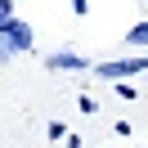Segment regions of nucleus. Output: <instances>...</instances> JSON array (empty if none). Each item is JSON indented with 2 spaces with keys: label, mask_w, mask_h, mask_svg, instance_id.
Returning <instances> with one entry per match:
<instances>
[{
  "label": "nucleus",
  "mask_w": 148,
  "mask_h": 148,
  "mask_svg": "<svg viewBox=\"0 0 148 148\" xmlns=\"http://www.w3.org/2000/svg\"><path fill=\"white\" fill-rule=\"evenodd\" d=\"M94 72H99L103 81H121V85H126L130 76L148 72V54H126V58H108V63H94Z\"/></svg>",
  "instance_id": "f257e3e1"
},
{
  "label": "nucleus",
  "mask_w": 148,
  "mask_h": 148,
  "mask_svg": "<svg viewBox=\"0 0 148 148\" xmlns=\"http://www.w3.org/2000/svg\"><path fill=\"white\" fill-rule=\"evenodd\" d=\"M9 58H14V45H9L5 36H0V63H9Z\"/></svg>",
  "instance_id": "423d86ee"
},
{
  "label": "nucleus",
  "mask_w": 148,
  "mask_h": 148,
  "mask_svg": "<svg viewBox=\"0 0 148 148\" xmlns=\"http://www.w3.org/2000/svg\"><path fill=\"white\" fill-rule=\"evenodd\" d=\"M9 18H14V0H0V27H5Z\"/></svg>",
  "instance_id": "39448f33"
},
{
  "label": "nucleus",
  "mask_w": 148,
  "mask_h": 148,
  "mask_svg": "<svg viewBox=\"0 0 148 148\" xmlns=\"http://www.w3.org/2000/svg\"><path fill=\"white\" fill-rule=\"evenodd\" d=\"M49 72H90V58L76 54V49H54V54L45 58Z\"/></svg>",
  "instance_id": "f03ea898"
},
{
  "label": "nucleus",
  "mask_w": 148,
  "mask_h": 148,
  "mask_svg": "<svg viewBox=\"0 0 148 148\" xmlns=\"http://www.w3.org/2000/svg\"><path fill=\"white\" fill-rule=\"evenodd\" d=\"M0 36L14 45V54H27V49H32V40H36V36H32V27H27L23 18H9L5 27H0Z\"/></svg>",
  "instance_id": "7ed1b4c3"
},
{
  "label": "nucleus",
  "mask_w": 148,
  "mask_h": 148,
  "mask_svg": "<svg viewBox=\"0 0 148 148\" xmlns=\"http://www.w3.org/2000/svg\"><path fill=\"white\" fill-rule=\"evenodd\" d=\"M126 45H135V49H144V45H148V18H144V23H135V27L126 32Z\"/></svg>",
  "instance_id": "20e7f679"
},
{
  "label": "nucleus",
  "mask_w": 148,
  "mask_h": 148,
  "mask_svg": "<svg viewBox=\"0 0 148 148\" xmlns=\"http://www.w3.org/2000/svg\"><path fill=\"white\" fill-rule=\"evenodd\" d=\"M72 9H76V14H85V9H90V0H72Z\"/></svg>",
  "instance_id": "0eeeda50"
}]
</instances>
